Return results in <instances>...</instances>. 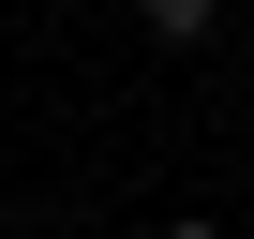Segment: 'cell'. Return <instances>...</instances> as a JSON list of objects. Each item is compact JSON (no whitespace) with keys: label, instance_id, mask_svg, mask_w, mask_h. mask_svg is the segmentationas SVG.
<instances>
[{"label":"cell","instance_id":"1","mask_svg":"<svg viewBox=\"0 0 254 239\" xmlns=\"http://www.w3.org/2000/svg\"><path fill=\"white\" fill-rule=\"evenodd\" d=\"M165 239H224V224H165Z\"/></svg>","mask_w":254,"mask_h":239}]
</instances>
